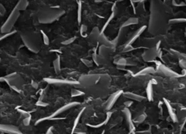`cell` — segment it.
Instances as JSON below:
<instances>
[{"label": "cell", "instance_id": "cell-1", "mask_svg": "<svg viewBox=\"0 0 186 134\" xmlns=\"http://www.w3.org/2000/svg\"><path fill=\"white\" fill-rule=\"evenodd\" d=\"M165 19L161 10L155 9L151 6L149 31L152 34H157L162 31L165 26Z\"/></svg>", "mask_w": 186, "mask_h": 134}, {"label": "cell", "instance_id": "cell-2", "mask_svg": "<svg viewBox=\"0 0 186 134\" xmlns=\"http://www.w3.org/2000/svg\"><path fill=\"white\" fill-rule=\"evenodd\" d=\"M64 13V11L59 9H43L38 14V21L41 24H51L58 20Z\"/></svg>", "mask_w": 186, "mask_h": 134}, {"label": "cell", "instance_id": "cell-3", "mask_svg": "<svg viewBox=\"0 0 186 134\" xmlns=\"http://www.w3.org/2000/svg\"><path fill=\"white\" fill-rule=\"evenodd\" d=\"M24 44L32 52L37 53L40 50L39 36L32 31H26L21 34Z\"/></svg>", "mask_w": 186, "mask_h": 134}, {"label": "cell", "instance_id": "cell-4", "mask_svg": "<svg viewBox=\"0 0 186 134\" xmlns=\"http://www.w3.org/2000/svg\"><path fill=\"white\" fill-rule=\"evenodd\" d=\"M79 104H80V103H79V102H75V101L71 102V103L65 104L63 106L61 107L60 108L57 109L55 112H53V113L49 116L42 117V118H41V119H38L36 122L35 125H38L39 124H40V123H41L44 121H51V120H54V119H56V120L62 119L63 118H58V117H56L64 113V112H66L67 111L72 109V108H74V107H75V106H78Z\"/></svg>", "mask_w": 186, "mask_h": 134}, {"label": "cell", "instance_id": "cell-5", "mask_svg": "<svg viewBox=\"0 0 186 134\" xmlns=\"http://www.w3.org/2000/svg\"><path fill=\"white\" fill-rule=\"evenodd\" d=\"M20 16V11L15 8L12 11V12L9 15L7 19L4 23L1 28V31L3 34L8 33L11 32L16 21H18Z\"/></svg>", "mask_w": 186, "mask_h": 134}, {"label": "cell", "instance_id": "cell-6", "mask_svg": "<svg viewBox=\"0 0 186 134\" xmlns=\"http://www.w3.org/2000/svg\"><path fill=\"white\" fill-rule=\"evenodd\" d=\"M4 82L18 93H20V88L24 84L23 79L17 73H11L4 77Z\"/></svg>", "mask_w": 186, "mask_h": 134}, {"label": "cell", "instance_id": "cell-7", "mask_svg": "<svg viewBox=\"0 0 186 134\" xmlns=\"http://www.w3.org/2000/svg\"><path fill=\"white\" fill-rule=\"evenodd\" d=\"M46 82L49 84H57V85H75L79 84V82L77 81H72V80L69 79H57V78H46L44 79Z\"/></svg>", "mask_w": 186, "mask_h": 134}, {"label": "cell", "instance_id": "cell-8", "mask_svg": "<svg viewBox=\"0 0 186 134\" xmlns=\"http://www.w3.org/2000/svg\"><path fill=\"white\" fill-rule=\"evenodd\" d=\"M0 132L8 134H23L18 127L9 124H0Z\"/></svg>", "mask_w": 186, "mask_h": 134}, {"label": "cell", "instance_id": "cell-9", "mask_svg": "<svg viewBox=\"0 0 186 134\" xmlns=\"http://www.w3.org/2000/svg\"><path fill=\"white\" fill-rule=\"evenodd\" d=\"M123 91L122 90H119L110 96V97L108 98L106 104L107 111H110L112 109L114 104L116 103V102L117 101L118 98L123 94Z\"/></svg>", "mask_w": 186, "mask_h": 134}, {"label": "cell", "instance_id": "cell-10", "mask_svg": "<svg viewBox=\"0 0 186 134\" xmlns=\"http://www.w3.org/2000/svg\"><path fill=\"white\" fill-rule=\"evenodd\" d=\"M157 56V49L156 47L150 48L148 50H146L143 53L142 57L146 62H151L155 60Z\"/></svg>", "mask_w": 186, "mask_h": 134}, {"label": "cell", "instance_id": "cell-11", "mask_svg": "<svg viewBox=\"0 0 186 134\" xmlns=\"http://www.w3.org/2000/svg\"><path fill=\"white\" fill-rule=\"evenodd\" d=\"M100 78V77L98 74H89L80 77V81L87 85H93L99 81Z\"/></svg>", "mask_w": 186, "mask_h": 134}, {"label": "cell", "instance_id": "cell-12", "mask_svg": "<svg viewBox=\"0 0 186 134\" xmlns=\"http://www.w3.org/2000/svg\"><path fill=\"white\" fill-rule=\"evenodd\" d=\"M123 112L124 114L126 122H127V125L130 132H133L135 129L134 123L132 120V116H131V113L130 111L128 108H125L123 110Z\"/></svg>", "mask_w": 186, "mask_h": 134}, {"label": "cell", "instance_id": "cell-13", "mask_svg": "<svg viewBox=\"0 0 186 134\" xmlns=\"http://www.w3.org/2000/svg\"><path fill=\"white\" fill-rule=\"evenodd\" d=\"M146 28H147L146 26H142V27H141V28L138 30H136L135 33H134V34L131 37V38L127 41V44H126V45H131V44H133V43L136 40H137V39L138 38V37L141 35V34L143 33V32L146 30Z\"/></svg>", "mask_w": 186, "mask_h": 134}, {"label": "cell", "instance_id": "cell-14", "mask_svg": "<svg viewBox=\"0 0 186 134\" xmlns=\"http://www.w3.org/2000/svg\"><path fill=\"white\" fill-rule=\"evenodd\" d=\"M124 98H127L128 99H131L133 101H142L145 99V97L143 96H141L137 94H135L133 93H131V92H125L123 93L122 94Z\"/></svg>", "mask_w": 186, "mask_h": 134}, {"label": "cell", "instance_id": "cell-15", "mask_svg": "<svg viewBox=\"0 0 186 134\" xmlns=\"http://www.w3.org/2000/svg\"><path fill=\"white\" fill-rule=\"evenodd\" d=\"M159 68H160V70L164 74H165L166 76H167L169 77H180L176 72L172 71V69H169V68L166 67L164 65H162V64H160V67H159Z\"/></svg>", "mask_w": 186, "mask_h": 134}, {"label": "cell", "instance_id": "cell-16", "mask_svg": "<svg viewBox=\"0 0 186 134\" xmlns=\"http://www.w3.org/2000/svg\"><path fill=\"white\" fill-rule=\"evenodd\" d=\"M127 28H120L117 36L115 37V39L112 41L114 47L117 46L119 44V43L122 41V40L123 39V38L125 35L126 33H127Z\"/></svg>", "mask_w": 186, "mask_h": 134}, {"label": "cell", "instance_id": "cell-17", "mask_svg": "<svg viewBox=\"0 0 186 134\" xmlns=\"http://www.w3.org/2000/svg\"><path fill=\"white\" fill-rule=\"evenodd\" d=\"M113 48L102 45L99 48V54L98 55L101 56L102 58H105L110 55L113 51Z\"/></svg>", "mask_w": 186, "mask_h": 134}, {"label": "cell", "instance_id": "cell-18", "mask_svg": "<svg viewBox=\"0 0 186 134\" xmlns=\"http://www.w3.org/2000/svg\"><path fill=\"white\" fill-rule=\"evenodd\" d=\"M98 42H100V44L103 45H105V46H107V47H112V48H114V45L113 44H112V41L109 40L108 39L107 37V36L104 34L103 33V34H100L99 37H98Z\"/></svg>", "mask_w": 186, "mask_h": 134}, {"label": "cell", "instance_id": "cell-19", "mask_svg": "<svg viewBox=\"0 0 186 134\" xmlns=\"http://www.w3.org/2000/svg\"><path fill=\"white\" fill-rule=\"evenodd\" d=\"M100 35V32L99 29H98L97 27H95V28H93V29L92 30L91 33L89 36V39L92 42L98 41V37H99Z\"/></svg>", "mask_w": 186, "mask_h": 134}, {"label": "cell", "instance_id": "cell-20", "mask_svg": "<svg viewBox=\"0 0 186 134\" xmlns=\"http://www.w3.org/2000/svg\"><path fill=\"white\" fill-rule=\"evenodd\" d=\"M85 110V108H83L82 109H81V111L79 112V113L78 114L77 116L76 117L75 119L74 120V122L73 127H72V130H71L70 134H74V133H75L76 128H77V125H78L79 124V122H80V119H81V117H82V116L83 115Z\"/></svg>", "mask_w": 186, "mask_h": 134}, {"label": "cell", "instance_id": "cell-21", "mask_svg": "<svg viewBox=\"0 0 186 134\" xmlns=\"http://www.w3.org/2000/svg\"><path fill=\"white\" fill-rule=\"evenodd\" d=\"M164 101H165V104L166 106V108L167 109L169 114V116H170L172 120L174 122H177V116L176 115V114H175V112H174V110H173V109L172 108V106H171L170 104H169V103L166 99H165Z\"/></svg>", "mask_w": 186, "mask_h": 134}, {"label": "cell", "instance_id": "cell-22", "mask_svg": "<svg viewBox=\"0 0 186 134\" xmlns=\"http://www.w3.org/2000/svg\"><path fill=\"white\" fill-rule=\"evenodd\" d=\"M28 4L29 3L28 0H19L18 3L16 4L15 8L18 9L19 11H24L28 6Z\"/></svg>", "mask_w": 186, "mask_h": 134}, {"label": "cell", "instance_id": "cell-23", "mask_svg": "<svg viewBox=\"0 0 186 134\" xmlns=\"http://www.w3.org/2000/svg\"><path fill=\"white\" fill-rule=\"evenodd\" d=\"M112 112H110L108 111V112L107 114V117L105 118V119L104 120L103 122H102V123H100V124H97V125H91V124H87V125L90 127H92V128H100L103 125H106L107 123L108 122L109 120L110 119V118L112 117Z\"/></svg>", "mask_w": 186, "mask_h": 134}, {"label": "cell", "instance_id": "cell-24", "mask_svg": "<svg viewBox=\"0 0 186 134\" xmlns=\"http://www.w3.org/2000/svg\"><path fill=\"white\" fill-rule=\"evenodd\" d=\"M53 67L54 71L57 73L59 74L61 73V57L60 56H57V58L53 61Z\"/></svg>", "mask_w": 186, "mask_h": 134}, {"label": "cell", "instance_id": "cell-25", "mask_svg": "<svg viewBox=\"0 0 186 134\" xmlns=\"http://www.w3.org/2000/svg\"><path fill=\"white\" fill-rule=\"evenodd\" d=\"M146 94H147V98L150 101H151L153 100V88H152V84L151 82H150L147 85Z\"/></svg>", "mask_w": 186, "mask_h": 134}, {"label": "cell", "instance_id": "cell-26", "mask_svg": "<svg viewBox=\"0 0 186 134\" xmlns=\"http://www.w3.org/2000/svg\"><path fill=\"white\" fill-rule=\"evenodd\" d=\"M139 22L138 19L136 18H131L128 19L127 21H126L125 22L122 24L121 28H127V27L131 26L137 24Z\"/></svg>", "mask_w": 186, "mask_h": 134}, {"label": "cell", "instance_id": "cell-27", "mask_svg": "<svg viewBox=\"0 0 186 134\" xmlns=\"http://www.w3.org/2000/svg\"><path fill=\"white\" fill-rule=\"evenodd\" d=\"M155 70L154 68L152 67H147L144 68L142 70L140 71L139 72H138L135 74V76H141V75H145V74H150V73H155Z\"/></svg>", "mask_w": 186, "mask_h": 134}, {"label": "cell", "instance_id": "cell-28", "mask_svg": "<svg viewBox=\"0 0 186 134\" xmlns=\"http://www.w3.org/2000/svg\"><path fill=\"white\" fill-rule=\"evenodd\" d=\"M158 41L156 40L155 39L153 38H150L147 39L143 41V44L145 45V46L150 47V48H152L156 47V44H157Z\"/></svg>", "mask_w": 186, "mask_h": 134}, {"label": "cell", "instance_id": "cell-29", "mask_svg": "<svg viewBox=\"0 0 186 134\" xmlns=\"http://www.w3.org/2000/svg\"><path fill=\"white\" fill-rule=\"evenodd\" d=\"M115 15H116V14L114 13H113V12H112V13L111 14V15H110V18H109L108 19H107V21H106L105 22V24L103 25V28H102V30L100 31V34H103V32L105 30V29L107 28V27H108V26L110 24V23H111V21H112V19L114 18V16H115Z\"/></svg>", "mask_w": 186, "mask_h": 134}, {"label": "cell", "instance_id": "cell-30", "mask_svg": "<svg viewBox=\"0 0 186 134\" xmlns=\"http://www.w3.org/2000/svg\"><path fill=\"white\" fill-rule=\"evenodd\" d=\"M93 60H94V62H95V63H96L97 65H100L101 64H102L103 63V58H102L101 56H100L99 55L97 54V53H94L93 54Z\"/></svg>", "mask_w": 186, "mask_h": 134}, {"label": "cell", "instance_id": "cell-31", "mask_svg": "<svg viewBox=\"0 0 186 134\" xmlns=\"http://www.w3.org/2000/svg\"><path fill=\"white\" fill-rule=\"evenodd\" d=\"M82 6L81 3L79 2L77 10V21L79 24H80L82 21Z\"/></svg>", "mask_w": 186, "mask_h": 134}, {"label": "cell", "instance_id": "cell-32", "mask_svg": "<svg viewBox=\"0 0 186 134\" xmlns=\"http://www.w3.org/2000/svg\"><path fill=\"white\" fill-rule=\"evenodd\" d=\"M85 93L82 91H81L80 90L76 89H72L71 91V96L72 97H77V96H81L84 95Z\"/></svg>", "mask_w": 186, "mask_h": 134}, {"label": "cell", "instance_id": "cell-33", "mask_svg": "<svg viewBox=\"0 0 186 134\" xmlns=\"http://www.w3.org/2000/svg\"><path fill=\"white\" fill-rule=\"evenodd\" d=\"M186 23V18H176L169 21V23L170 24H177V23Z\"/></svg>", "mask_w": 186, "mask_h": 134}, {"label": "cell", "instance_id": "cell-34", "mask_svg": "<svg viewBox=\"0 0 186 134\" xmlns=\"http://www.w3.org/2000/svg\"><path fill=\"white\" fill-rule=\"evenodd\" d=\"M41 33L42 34L43 42H44V44L46 45H49L50 40H49V37L47 36V35L43 30H41Z\"/></svg>", "mask_w": 186, "mask_h": 134}, {"label": "cell", "instance_id": "cell-35", "mask_svg": "<svg viewBox=\"0 0 186 134\" xmlns=\"http://www.w3.org/2000/svg\"><path fill=\"white\" fill-rule=\"evenodd\" d=\"M16 31H11L10 32V33H5V34H1L0 35V41L1 40H3L5 39L8 38V37H9V36L12 35L13 34H14V33H15Z\"/></svg>", "mask_w": 186, "mask_h": 134}, {"label": "cell", "instance_id": "cell-36", "mask_svg": "<svg viewBox=\"0 0 186 134\" xmlns=\"http://www.w3.org/2000/svg\"><path fill=\"white\" fill-rule=\"evenodd\" d=\"M76 39V37H71V38L65 40L64 42H62V44L63 45H69L70 44H72V42H74Z\"/></svg>", "mask_w": 186, "mask_h": 134}, {"label": "cell", "instance_id": "cell-37", "mask_svg": "<svg viewBox=\"0 0 186 134\" xmlns=\"http://www.w3.org/2000/svg\"><path fill=\"white\" fill-rule=\"evenodd\" d=\"M31 121V116H29L28 117H26L24 120H23V124L25 126H28L29 125Z\"/></svg>", "mask_w": 186, "mask_h": 134}, {"label": "cell", "instance_id": "cell-38", "mask_svg": "<svg viewBox=\"0 0 186 134\" xmlns=\"http://www.w3.org/2000/svg\"><path fill=\"white\" fill-rule=\"evenodd\" d=\"M81 61L82 62L84 65H85L87 67H91L92 66V62L90 60H87V59H81Z\"/></svg>", "mask_w": 186, "mask_h": 134}, {"label": "cell", "instance_id": "cell-39", "mask_svg": "<svg viewBox=\"0 0 186 134\" xmlns=\"http://www.w3.org/2000/svg\"><path fill=\"white\" fill-rule=\"evenodd\" d=\"M36 105L38 106H42V107H46L49 104L46 103H44V102H43L41 100L38 101L37 103H36Z\"/></svg>", "mask_w": 186, "mask_h": 134}, {"label": "cell", "instance_id": "cell-40", "mask_svg": "<svg viewBox=\"0 0 186 134\" xmlns=\"http://www.w3.org/2000/svg\"><path fill=\"white\" fill-rule=\"evenodd\" d=\"M87 28L86 26L82 25V26H81V28H80V33H81L82 35L84 33H85L86 32H87Z\"/></svg>", "mask_w": 186, "mask_h": 134}, {"label": "cell", "instance_id": "cell-41", "mask_svg": "<svg viewBox=\"0 0 186 134\" xmlns=\"http://www.w3.org/2000/svg\"><path fill=\"white\" fill-rule=\"evenodd\" d=\"M18 111L19 112H20V113H21V114H23V116H26V117H28V116H30V114H29V112H26V111H24V110H22V109H18Z\"/></svg>", "mask_w": 186, "mask_h": 134}, {"label": "cell", "instance_id": "cell-42", "mask_svg": "<svg viewBox=\"0 0 186 134\" xmlns=\"http://www.w3.org/2000/svg\"><path fill=\"white\" fill-rule=\"evenodd\" d=\"M6 13V9H5L4 7L3 6V5L0 4V14L1 15H4Z\"/></svg>", "mask_w": 186, "mask_h": 134}, {"label": "cell", "instance_id": "cell-43", "mask_svg": "<svg viewBox=\"0 0 186 134\" xmlns=\"http://www.w3.org/2000/svg\"><path fill=\"white\" fill-rule=\"evenodd\" d=\"M53 130H54V127L53 126L50 127L47 129L46 134H54L53 133Z\"/></svg>", "mask_w": 186, "mask_h": 134}, {"label": "cell", "instance_id": "cell-44", "mask_svg": "<svg viewBox=\"0 0 186 134\" xmlns=\"http://www.w3.org/2000/svg\"><path fill=\"white\" fill-rule=\"evenodd\" d=\"M180 114V116L181 117H186V109H183L180 111V112H179Z\"/></svg>", "mask_w": 186, "mask_h": 134}, {"label": "cell", "instance_id": "cell-45", "mask_svg": "<svg viewBox=\"0 0 186 134\" xmlns=\"http://www.w3.org/2000/svg\"><path fill=\"white\" fill-rule=\"evenodd\" d=\"M131 103H132V102H126V103H124V105L127 106V108H128V107H129V106H130L129 104H131Z\"/></svg>", "mask_w": 186, "mask_h": 134}, {"label": "cell", "instance_id": "cell-46", "mask_svg": "<svg viewBox=\"0 0 186 134\" xmlns=\"http://www.w3.org/2000/svg\"><path fill=\"white\" fill-rule=\"evenodd\" d=\"M145 1V0H141V2H143V1Z\"/></svg>", "mask_w": 186, "mask_h": 134}, {"label": "cell", "instance_id": "cell-47", "mask_svg": "<svg viewBox=\"0 0 186 134\" xmlns=\"http://www.w3.org/2000/svg\"><path fill=\"white\" fill-rule=\"evenodd\" d=\"M102 134H104V132H102Z\"/></svg>", "mask_w": 186, "mask_h": 134}, {"label": "cell", "instance_id": "cell-48", "mask_svg": "<svg viewBox=\"0 0 186 134\" xmlns=\"http://www.w3.org/2000/svg\"><path fill=\"white\" fill-rule=\"evenodd\" d=\"M1 134H4V133H1Z\"/></svg>", "mask_w": 186, "mask_h": 134}]
</instances>
